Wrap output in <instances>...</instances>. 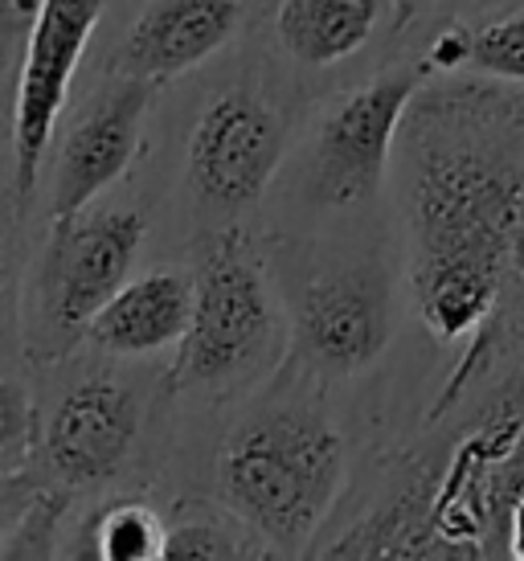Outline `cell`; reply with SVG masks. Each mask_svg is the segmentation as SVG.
<instances>
[{
	"label": "cell",
	"instance_id": "cell-25",
	"mask_svg": "<svg viewBox=\"0 0 524 561\" xmlns=\"http://www.w3.org/2000/svg\"><path fill=\"white\" fill-rule=\"evenodd\" d=\"M4 25H9V21L0 16V70H4V62H9V37H4Z\"/></svg>",
	"mask_w": 524,
	"mask_h": 561
},
{
	"label": "cell",
	"instance_id": "cell-22",
	"mask_svg": "<svg viewBox=\"0 0 524 561\" xmlns=\"http://www.w3.org/2000/svg\"><path fill=\"white\" fill-rule=\"evenodd\" d=\"M509 558L524 561V496L516 500V508L509 516Z\"/></svg>",
	"mask_w": 524,
	"mask_h": 561
},
{
	"label": "cell",
	"instance_id": "cell-9",
	"mask_svg": "<svg viewBox=\"0 0 524 561\" xmlns=\"http://www.w3.org/2000/svg\"><path fill=\"white\" fill-rule=\"evenodd\" d=\"M283 119L250 91H221L197 115L189 136V176L205 202L250 205L262 197L283 160Z\"/></svg>",
	"mask_w": 524,
	"mask_h": 561
},
{
	"label": "cell",
	"instance_id": "cell-4",
	"mask_svg": "<svg viewBox=\"0 0 524 561\" xmlns=\"http://www.w3.org/2000/svg\"><path fill=\"white\" fill-rule=\"evenodd\" d=\"M278 336L275 296L266 271L242 234H221L193 283V316L176 341L172 390H226L250 381Z\"/></svg>",
	"mask_w": 524,
	"mask_h": 561
},
{
	"label": "cell",
	"instance_id": "cell-3",
	"mask_svg": "<svg viewBox=\"0 0 524 561\" xmlns=\"http://www.w3.org/2000/svg\"><path fill=\"white\" fill-rule=\"evenodd\" d=\"M349 480L340 426L311 405L247 419L221 443L217 492L271 553H304L337 508Z\"/></svg>",
	"mask_w": 524,
	"mask_h": 561
},
{
	"label": "cell",
	"instance_id": "cell-24",
	"mask_svg": "<svg viewBox=\"0 0 524 561\" xmlns=\"http://www.w3.org/2000/svg\"><path fill=\"white\" fill-rule=\"evenodd\" d=\"M37 13V0H0V16L4 21H21V16Z\"/></svg>",
	"mask_w": 524,
	"mask_h": 561
},
{
	"label": "cell",
	"instance_id": "cell-23",
	"mask_svg": "<svg viewBox=\"0 0 524 561\" xmlns=\"http://www.w3.org/2000/svg\"><path fill=\"white\" fill-rule=\"evenodd\" d=\"M512 283H516V291L524 296V221L516 238H512Z\"/></svg>",
	"mask_w": 524,
	"mask_h": 561
},
{
	"label": "cell",
	"instance_id": "cell-20",
	"mask_svg": "<svg viewBox=\"0 0 524 561\" xmlns=\"http://www.w3.org/2000/svg\"><path fill=\"white\" fill-rule=\"evenodd\" d=\"M37 492H42V488L30 480L25 468H0V549H4V541H9L13 529L21 525V516L30 513V504Z\"/></svg>",
	"mask_w": 524,
	"mask_h": 561
},
{
	"label": "cell",
	"instance_id": "cell-5",
	"mask_svg": "<svg viewBox=\"0 0 524 561\" xmlns=\"http://www.w3.org/2000/svg\"><path fill=\"white\" fill-rule=\"evenodd\" d=\"M144 247V214L136 209H82L75 218H54L46 254L33 283L30 357L58 360L91 332L132 275Z\"/></svg>",
	"mask_w": 524,
	"mask_h": 561
},
{
	"label": "cell",
	"instance_id": "cell-18",
	"mask_svg": "<svg viewBox=\"0 0 524 561\" xmlns=\"http://www.w3.org/2000/svg\"><path fill=\"white\" fill-rule=\"evenodd\" d=\"M37 426V405H33L30 390L0 377V468H21L25 455L33 451V431Z\"/></svg>",
	"mask_w": 524,
	"mask_h": 561
},
{
	"label": "cell",
	"instance_id": "cell-2",
	"mask_svg": "<svg viewBox=\"0 0 524 561\" xmlns=\"http://www.w3.org/2000/svg\"><path fill=\"white\" fill-rule=\"evenodd\" d=\"M434 435L406 451L386 492L332 558H509V516L524 496V332L447 402Z\"/></svg>",
	"mask_w": 524,
	"mask_h": 561
},
{
	"label": "cell",
	"instance_id": "cell-1",
	"mask_svg": "<svg viewBox=\"0 0 524 561\" xmlns=\"http://www.w3.org/2000/svg\"><path fill=\"white\" fill-rule=\"evenodd\" d=\"M394 169L414 312L438 344H467L516 291L524 87L488 75L431 79L406 111Z\"/></svg>",
	"mask_w": 524,
	"mask_h": 561
},
{
	"label": "cell",
	"instance_id": "cell-8",
	"mask_svg": "<svg viewBox=\"0 0 524 561\" xmlns=\"http://www.w3.org/2000/svg\"><path fill=\"white\" fill-rule=\"evenodd\" d=\"M394 341V283L381 263L332 266L304 283L295 304V344L324 377L373 369Z\"/></svg>",
	"mask_w": 524,
	"mask_h": 561
},
{
	"label": "cell",
	"instance_id": "cell-15",
	"mask_svg": "<svg viewBox=\"0 0 524 561\" xmlns=\"http://www.w3.org/2000/svg\"><path fill=\"white\" fill-rule=\"evenodd\" d=\"M164 541L169 529L160 513L139 500H119L103 508L87 533V549L103 561H156L164 558Z\"/></svg>",
	"mask_w": 524,
	"mask_h": 561
},
{
	"label": "cell",
	"instance_id": "cell-6",
	"mask_svg": "<svg viewBox=\"0 0 524 561\" xmlns=\"http://www.w3.org/2000/svg\"><path fill=\"white\" fill-rule=\"evenodd\" d=\"M431 79L434 66L418 58V62L389 66L365 87L340 94L320 119L316 144H311L308 188L316 202L332 209H353L377 197L398 152L406 111Z\"/></svg>",
	"mask_w": 524,
	"mask_h": 561
},
{
	"label": "cell",
	"instance_id": "cell-17",
	"mask_svg": "<svg viewBox=\"0 0 524 561\" xmlns=\"http://www.w3.org/2000/svg\"><path fill=\"white\" fill-rule=\"evenodd\" d=\"M250 553H259V546H250L247 537H238L226 520H217V516H209V513L172 520L169 541H164V558H172V561L176 558L217 561V558H250Z\"/></svg>",
	"mask_w": 524,
	"mask_h": 561
},
{
	"label": "cell",
	"instance_id": "cell-21",
	"mask_svg": "<svg viewBox=\"0 0 524 561\" xmlns=\"http://www.w3.org/2000/svg\"><path fill=\"white\" fill-rule=\"evenodd\" d=\"M9 279H13V247H9V230L0 226V316H4V304H9Z\"/></svg>",
	"mask_w": 524,
	"mask_h": 561
},
{
	"label": "cell",
	"instance_id": "cell-16",
	"mask_svg": "<svg viewBox=\"0 0 524 561\" xmlns=\"http://www.w3.org/2000/svg\"><path fill=\"white\" fill-rule=\"evenodd\" d=\"M524 87V9L467 25V70Z\"/></svg>",
	"mask_w": 524,
	"mask_h": 561
},
{
	"label": "cell",
	"instance_id": "cell-12",
	"mask_svg": "<svg viewBox=\"0 0 524 561\" xmlns=\"http://www.w3.org/2000/svg\"><path fill=\"white\" fill-rule=\"evenodd\" d=\"M242 21V0H148L119 49V75L169 82L214 58Z\"/></svg>",
	"mask_w": 524,
	"mask_h": 561
},
{
	"label": "cell",
	"instance_id": "cell-13",
	"mask_svg": "<svg viewBox=\"0 0 524 561\" xmlns=\"http://www.w3.org/2000/svg\"><path fill=\"white\" fill-rule=\"evenodd\" d=\"M193 316V283L176 271H152L124 283L94 316L87 341L111 357H148L185 336Z\"/></svg>",
	"mask_w": 524,
	"mask_h": 561
},
{
	"label": "cell",
	"instance_id": "cell-14",
	"mask_svg": "<svg viewBox=\"0 0 524 561\" xmlns=\"http://www.w3.org/2000/svg\"><path fill=\"white\" fill-rule=\"evenodd\" d=\"M386 0H278V46L299 66H337L369 46Z\"/></svg>",
	"mask_w": 524,
	"mask_h": 561
},
{
	"label": "cell",
	"instance_id": "cell-11",
	"mask_svg": "<svg viewBox=\"0 0 524 561\" xmlns=\"http://www.w3.org/2000/svg\"><path fill=\"white\" fill-rule=\"evenodd\" d=\"M152 87L156 82L124 75L78 119L62 144V157H58L54 218H75L82 209H91L94 197L107 193L132 169Z\"/></svg>",
	"mask_w": 524,
	"mask_h": 561
},
{
	"label": "cell",
	"instance_id": "cell-19",
	"mask_svg": "<svg viewBox=\"0 0 524 561\" xmlns=\"http://www.w3.org/2000/svg\"><path fill=\"white\" fill-rule=\"evenodd\" d=\"M70 496L66 492H54V488H42L33 496L30 513L21 516V525L13 529V537L4 541V558H49L54 553V533H58V520H62Z\"/></svg>",
	"mask_w": 524,
	"mask_h": 561
},
{
	"label": "cell",
	"instance_id": "cell-7",
	"mask_svg": "<svg viewBox=\"0 0 524 561\" xmlns=\"http://www.w3.org/2000/svg\"><path fill=\"white\" fill-rule=\"evenodd\" d=\"M103 4L107 0H37V13L30 16V42H25L13 103L16 202H25L37 185V172L58 131L78 62L103 21Z\"/></svg>",
	"mask_w": 524,
	"mask_h": 561
},
{
	"label": "cell",
	"instance_id": "cell-10",
	"mask_svg": "<svg viewBox=\"0 0 524 561\" xmlns=\"http://www.w3.org/2000/svg\"><path fill=\"white\" fill-rule=\"evenodd\" d=\"M139 435V402L115 377H87L42 426V463L66 488L103 483L127 463Z\"/></svg>",
	"mask_w": 524,
	"mask_h": 561
}]
</instances>
